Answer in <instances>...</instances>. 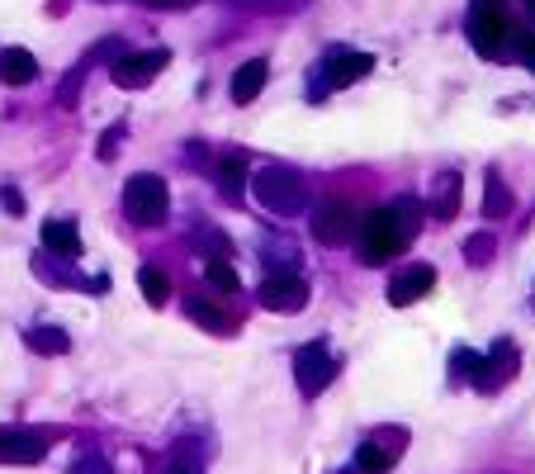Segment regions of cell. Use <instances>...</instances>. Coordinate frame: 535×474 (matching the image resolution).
I'll return each instance as SVG.
<instances>
[{"label": "cell", "mask_w": 535, "mask_h": 474, "mask_svg": "<svg viewBox=\"0 0 535 474\" xmlns=\"http://www.w3.org/2000/svg\"><path fill=\"white\" fill-rule=\"evenodd\" d=\"M408 242H412V214L408 209H375V214L360 219L356 247H360V261H365V266H384V261H393Z\"/></svg>", "instance_id": "1"}, {"label": "cell", "mask_w": 535, "mask_h": 474, "mask_svg": "<svg viewBox=\"0 0 535 474\" xmlns=\"http://www.w3.org/2000/svg\"><path fill=\"white\" fill-rule=\"evenodd\" d=\"M251 195L261 209H270L275 219H294L308 209V181L294 166H266L251 176Z\"/></svg>", "instance_id": "2"}, {"label": "cell", "mask_w": 535, "mask_h": 474, "mask_svg": "<svg viewBox=\"0 0 535 474\" xmlns=\"http://www.w3.org/2000/svg\"><path fill=\"white\" fill-rule=\"evenodd\" d=\"M166 209H171V190L161 176L143 171V176H128L124 185V214L128 223H138V228H157L166 219Z\"/></svg>", "instance_id": "3"}, {"label": "cell", "mask_w": 535, "mask_h": 474, "mask_svg": "<svg viewBox=\"0 0 535 474\" xmlns=\"http://www.w3.org/2000/svg\"><path fill=\"white\" fill-rule=\"evenodd\" d=\"M507 10L498 0H474V15H469V43L479 48V57H498L507 43Z\"/></svg>", "instance_id": "4"}, {"label": "cell", "mask_w": 535, "mask_h": 474, "mask_svg": "<svg viewBox=\"0 0 535 474\" xmlns=\"http://www.w3.org/2000/svg\"><path fill=\"white\" fill-rule=\"evenodd\" d=\"M332 375H337V356L327 351V342H308V347H299V356H294V380H299V389H304V399H318L322 389L332 384Z\"/></svg>", "instance_id": "5"}, {"label": "cell", "mask_w": 535, "mask_h": 474, "mask_svg": "<svg viewBox=\"0 0 535 474\" xmlns=\"http://www.w3.org/2000/svg\"><path fill=\"white\" fill-rule=\"evenodd\" d=\"M261 304L275 313H294L308 304V280L299 271H270L261 280Z\"/></svg>", "instance_id": "6"}, {"label": "cell", "mask_w": 535, "mask_h": 474, "mask_svg": "<svg viewBox=\"0 0 535 474\" xmlns=\"http://www.w3.org/2000/svg\"><path fill=\"white\" fill-rule=\"evenodd\" d=\"M360 233V219H356V209L351 204H322L318 214H313V237H318L322 247H341V242H351V237Z\"/></svg>", "instance_id": "7"}, {"label": "cell", "mask_w": 535, "mask_h": 474, "mask_svg": "<svg viewBox=\"0 0 535 474\" xmlns=\"http://www.w3.org/2000/svg\"><path fill=\"white\" fill-rule=\"evenodd\" d=\"M375 72V57L370 53H356V48H332L322 57V86H356L360 76Z\"/></svg>", "instance_id": "8"}, {"label": "cell", "mask_w": 535, "mask_h": 474, "mask_svg": "<svg viewBox=\"0 0 535 474\" xmlns=\"http://www.w3.org/2000/svg\"><path fill=\"white\" fill-rule=\"evenodd\" d=\"M166 62H171V53L166 48H157V53H128V57H114V86H128V91H138V86H147L157 72H166Z\"/></svg>", "instance_id": "9"}, {"label": "cell", "mask_w": 535, "mask_h": 474, "mask_svg": "<svg viewBox=\"0 0 535 474\" xmlns=\"http://www.w3.org/2000/svg\"><path fill=\"white\" fill-rule=\"evenodd\" d=\"M48 456V437H38L29 427H5L0 432V465H38Z\"/></svg>", "instance_id": "10"}, {"label": "cell", "mask_w": 535, "mask_h": 474, "mask_svg": "<svg viewBox=\"0 0 535 474\" xmlns=\"http://www.w3.org/2000/svg\"><path fill=\"white\" fill-rule=\"evenodd\" d=\"M431 285H436V271H431L427 261H422V266H408V271H398L389 280V304L408 309V304H417V299H422Z\"/></svg>", "instance_id": "11"}, {"label": "cell", "mask_w": 535, "mask_h": 474, "mask_svg": "<svg viewBox=\"0 0 535 474\" xmlns=\"http://www.w3.org/2000/svg\"><path fill=\"white\" fill-rule=\"evenodd\" d=\"M270 81V67H266V57H251V62H242L237 67V76H232V100L237 105H251L256 95H261V86Z\"/></svg>", "instance_id": "12"}, {"label": "cell", "mask_w": 535, "mask_h": 474, "mask_svg": "<svg viewBox=\"0 0 535 474\" xmlns=\"http://www.w3.org/2000/svg\"><path fill=\"white\" fill-rule=\"evenodd\" d=\"M38 76V57L29 48H0V81L5 86H29Z\"/></svg>", "instance_id": "13"}, {"label": "cell", "mask_w": 535, "mask_h": 474, "mask_svg": "<svg viewBox=\"0 0 535 474\" xmlns=\"http://www.w3.org/2000/svg\"><path fill=\"white\" fill-rule=\"evenodd\" d=\"M43 247L53 256H81V233H76V223L48 219L43 223Z\"/></svg>", "instance_id": "14"}, {"label": "cell", "mask_w": 535, "mask_h": 474, "mask_svg": "<svg viewBox=\"0 0 535 474\" xmlns=\"http://www.w3.org/2000/svg\"><path fill=\"white\" fill-rule=\"evenodd\" d=\"M431 214H436V219H455V214H460V176H455V171L436 176V200H431Z\"/></svg>", "instance_id": "15"}, {"label": "cell", "mask_w": 535, "mask_h": 474, "mask_svg": "<svg viewBox=\"0 0 535 474\" xmlns=\"http://www.w3.org/2000/svg\"><path fill=\"white\" fill-rule=\"evenodd\" d=\"M356 470H360V474H389V470H393V446L365 441V446L356 451Z\"/></svg>", "instance_id": "16"}, {"label": "cell", "mask_w": 535, "mask_h": 474, "mask_svg": "<svg viewBox=\"0 0 535 474\" xmlns=\"http://www.w3.org/2000/svg\"><path fill=\"white\" fill-rule=\"evenodd\" d=\"M34 351H43V356H62V351H72V337L62 328H34L29 337H24Z\"/></svg>", "instance_id": "17"}, {"label": "cell", "mask_w": 535, "mask_h": 474, "mask_svg": "<svg viewBox=\"0 0 535 474\" xmlns=\"http://www.w3.org/2000/svg\"><path fill=\"white\" fill-rule=\"evenodd\" d=\"M218 185H223L228 200H237L242 185H247V162H242V157H223V162H218Z\"/></svg>", "instance_id": "18"}, {"label": "cell", "mask_w": 535, "mask_h": 474, "mask_svg": "<svg viewBox=\"0 0 535 474\" xmlns=\"http://www.w3.org/2000/svg\"><path fill=\"white\" fill-rule=\"evenodd\" d=\"M138 290H143L147 304H166V299H171V285H166V275H161L157 266H143V271H138Z\"/></svg>", "instance_id": "19"}, {"label": "cell", "mask_w": 535, "mask_h": 474, "mask_svg": "<svg viewBox=\"0 0 535 474\" xmlns=\"http://www.w3.org/2000/svg\"><path fill=\"white\" fill-rule=\"evenodd\" d=\"M185 313L195 318L199 328H209V332H232L228 318H223V313H218L214 304H204V299H190V304H185Z\"/></svg>", "instance_id": "20"}, {"label": "cell", "mask_w": 535, "mask_h": 474, "mask_svg": "<svg viewBox=\"0 0 535 474\" xmlns=\"http://www.w3.org/2000/svg\"><path fill=\"white\" fill-rule=\"evenodd\" d=\"M512 209V195H507V185L498 181V176H488V200H483V214L488 219H502Z\"/></svg>", "instance_id": "21"}, {"label": "cell", "mask_w": 535, "mask_h": 474, "mask_svg": "<svg viewBox=\"0 0 535 474\" xmlns=\"http://www.w3.org/2000/svg\"><path fill=\"white\" fill-rule=\"evenodd\" d=\"M209 280H214V290H228V294H237V271H232V261H223V256H214L209 261Z\"/></svg>", "instance_id": "22"}, {"label": "cell", "mask_w": 535, "mask_h": 474, "mask_svg": "<svg viewBox=\"0 0 535 474\" xmlns=\"http://www.w3.org/2000/svg\"><path fill=\"white\" fill-rule=\"evenodd\" d=\"M72 474H114V470H109L100 456H81V460L72 465Z\"/></svg>", "instance_id": "23"}, {"label": "cell", "mask_w": 535, "mask_h": 474, "mask_svg": "<svg viewBox=\"0 0 535 474\" xmlns=\"http://www.w3.org/2000/svg\"><path fill=\"white\" fill-rule=\"evenodd\" d=\"M0 204H5V209H10L15 219H19V214H24V195H19L15 185H5V190H0Z\"/></svg>", "instance_id": "24"}, {"label": "cell", "mask_w": 535, "mask_h": 474, "mask_svg": "<svg viewBox=\"0 0 535 474\" xmlns=\"http://www.w3.org/2000/svg\"><path fill=\"white\" fill-rule=\"evenodd\" d=\"M521 48H526V53H521V62H526V67H531V72H535V34H526V38H521Z\"/></svg>", "instance_id": "25"}, {"label": "cell", "mask_w": 535, "mask_h": 474, "mask_svg": "<svg viewBox=\"0 0 535 474\" xmlns=\"http://www.w3.org/2000/svg\"><path fill=\"white\" fill-rule=\"evenodd\" d=\"M161 474H199V470H195V465H185V460H171Z\"/></svg>", "instance_id": "26"}, {"label": "cell", "mask_w": 535, "mask_h": 474, "mask_svg": "<svg viewBox=\"0 0 535 474\" xmlns=\"http://www.w3.org/2000/svg\"><path fill=\"white\" fill-rule=\"evenodd\" d=\"M114 147H119V138H114V133H105V138H100V157H109Z\"/></svg>", "instance_id": "27"}, {"label": "cell", "mask_w": 535, "mask_h": 474, "mask_svg": "<svg viewBox=\"0 0 535 474\" xmlns=\"http://www.w3.org/2000/svg\"><path fill=\"white\" fill-rule=\"evenodd\" d=\"M152 5H171V0H152Z\"/></svg>", "instance_id": "28"}, {"label": "cell", "mask_w": 535, "mask_h": 474, "mask_svg": "<svg viewBox=\"0 0 535 474\" xmlns=\"http://www.w3.org/2000/svg\"><path fill=\"white\" fill-rule=\"evenodd\" d=\"M526 5H531V10H535V0H526Z\"/></svg>", "instance_id": "29"}]
</instances>
